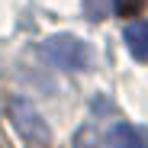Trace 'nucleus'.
Masks as SVG:
<instances>
[{"label":"nucleus","instance_id":"f257e3e1","mask_svg":"<svg viewBox=\"0 0 148 148\" xmlns=\"http://www.w3.org/2000/svg\"><path fill=\"white\" fill-rule=\"evenodd\" d=\"M45 55L52 64H58L61 71H84L87 61H90V52L87 45L77 42L74 36H52L45 42Z\"/></svg>","mask_w":148,"mask_h":148},{"label":"nucleus","instance_id":"f03ea898","mask_svg":"<svg viewBox=\"0 0 148 148\" xmlns=\"http://www.w3.org/2000/svg\"><path fill=\"white\" fill-rule=\"evenodd\" d=\"M10 113H13L16 126L23 129V135H26V138L48 142V129H45V122L39 119V113H36L29 103H23V100H13V103H10Z\"/></svg>","mask_w":148,"mask_h":148},{"label":"nucleus","instance_id":"7ed1b4c3","mask_svg":"<svg viewBox=\"0 0 148 148\" xmlns=\"http://www.w3.org/2000/svg\"><path fill=\"white\" fill-rule=\"evenodd\" d=\"M106 148H148V135L129 122H116L106 135Z\"/></svg>","mask_w":148,"mask_h":148},{"label":"nucleus","instance_id":"20e7f679","mask_svg":"<svg viewBox=\"0 0 148 148\" xmlns=\"http://www.w3.org/2000/svg\"><path fill=\"white\" fill-rule=\"evenodd\" d=\"M122 39H126L129 52L138 61H148V23L145 19H132L126 26V32H122Z\"/></svg>","mask_w":148,"mask_h":148},{"label":"nucleus","instance_id":"39448f33","mask_svg":"<svg viewBox=\"0 0 148 148\" xmlns=\"http://www.w3.org/2000/svg\"><path fill=\"white\" fill-rule=\"evenodd\" d=\"M145 7H148V0H113L116 16H126V19L142 16V10H145Z\"/></svg>","mask_w":148,"mask_h":148},{"label":"nucleus","instance_id":"423d86ee","mask_svg":"<svg viewBox=\"0 0 148 148\" xmlns=\"http://www.w3.org/2000/svg\"><path fill=\"white\" fill-rule=\"evenodd\" d=\"M84 10L90 19H103V0H84Z\"/></svg>","mask_w":148,"mask_h":148}]
</instances>
